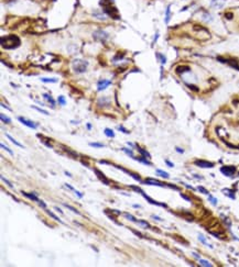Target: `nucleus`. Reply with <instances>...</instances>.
Here are the masks:
<instances>
[{
	"label": "nucleus",
	"mask_w": 239,
	"mask_h": 267,
	"mask_svg": "<svg viewBox=\"0 0 239 267\" xmlns=\"http://www.w3.org/2000/svg\"><path fill=\"white\" fill-rule=\"evenodd\" d=\"M20 39L16 35H8L1 37V46L7 50H12L20 45Z\"/></svg>",
	"instance_id": "1"
},
{
	"label": "nucleus",
	"mask_w": 239,
	"mask_h": 267,
	"mask_svg": "<svg viewBox=\"0 0 239 267\" xmlns=\"http://www.w3.org/2000/svg\"><path fill=\"white\" fill-rule=\"evenodd\" d=\"M100 6H103L104 11L109 16V17L114 18V19H120L119 14H118V10L115 7H111V0H101L100 1Z\"/></svg>",
	"instance_id": "2"
},
{
	"label": "nucleus",
	"mask_w": 239,
	"mask_h": 267,
	"mask_svg": "<svg viewBox=\"0 0 239 267\" xmlns=\"http://www.w3.org/2000/svg\"><path fill=\"white\" fill-rule=\"evenodd\" d=\"M88 63L86 61H83V59H75L73 62V69L75 72L76 74H82L84 72H86V68H87Z\"/></svg>",
	"instance_id": "3"
},
{
	"label": "nucleus",
	"mask_w": 239,
	"mask_h": 267,
	"mask_svg": "<svg viewBox=\"0 0 239 267\" xmlns=\"http://www.w3.org/2000/svg\"><path fill=\"white\" fill-rule=\"evenodd\" d=\"M144 184L150 185V186L170 187V188H173V189H175V190H179V188H177L176 186H174V185H171V184H163V183H161V181H159V180L152 179V178H147V179L144 180Z\"/></svg>",
	"instance_id": "4"
},
{
	"label": "nucleus",
	"mask_w": 239,
	"mask_h": 267,
	"mask_svg": "<svg viewBox=\"0 0 239 267\" xmlns=\"http://www.w3.org/2000/svg\"><path fill=\"white\" fill-rule=\"evenodd\" d=\"M93 37L95 40L105 42V41L109 37V34H108L107 32H105V31H103V30H97V31H95L93 33Z\"/></svg>",
	"instance_id": "5"
},
{
	"label": "nucleus",
	"mask_w": 239,
	"mask_h": 267,
	"mask_svg": "<svg viewBox=\"0 0 239 267\" xmlns=\"http://www.w3.org/2000/svg\"><path fill=\"white\" fill-rule=\"evenodd\" d=\"M194 164L198 167H202V168H212V167H214V163L203 161V159H197V161L194 162Z\"/></svg>",
	"instance_id": "6"
},
{
	"label": "nucleus",
	"mask_w": 239,
	"mask_h": 267,
	"mask_svg": "<svg viewBox=\"0 0 239 267\" xmlns=\"http://www.w3.org/2000/svg\"><path fill=\"white\" fill-rule=\"evenodd\" d=\"M221 172H222V173L225 175V176L231 177V176L235 174V172H236V168H235L234 166H223L222 168H221Z\"/></svg>",
	"instance_id": "7"
},
{
	"label": "nucleus",
	"mask_w": 239,
	"mask_h": 267,
	"mask_svg": "<svg viewBox=\"0 0 239 267\" xmlns=\"http://www.w3.org/2000/svg\"><path fill=\"white\" fill-rule=\"evenodd\" d=\"M18 120L21 122L22 124H24L25 127H28V128L36 129V124H35L34 122L30 121V120H28V119H25V118H23V116H19V118H18Z\"/></svg>",
	"instance_id": "8"
},
{
	"label": "nucleus",
	"mask_w": 239,
	"mask_h": 267,
	"mask_svg": "<svg viewBox=\"0 0 239 267\" xmlns=\"http://www.w3.org/2000/svg\"><path fill=\"white\" fill-rule=\"evenodd\" d=\"M111 85L110 80H106V79H103V80H99L98 84H97V90L98 91H101V90H105L106 88L108 86Z\"/></svg>",
	"instance_id": "9"
},
{
	"label": "nucleus",
	"mask_w": 239,
	"mask_h": 267,
	"mask_svg": "<svg viewBox=\"0 0 239 267\" xmlns=\"http://www.w3.org/2000/svg\"><path fill=\"white\" fill-rule=\"evenodd\" d=\"M94 172L96 173V175H97V177H98L99 179L101 180V181H103V183H104L105 185H107V186H108V185L110 184V181H109V180H108V179H107V178H106L105 174H104V173H101V172H100L99 169L95 168V169H94Z\"/></svg>",
	"instance_id": "10"
},
{
	"label": "nucleus",
	"mask_w": 239,
	"mask_h": 267,
	"mask_svg": "<svg viewBox=\"0 0 239 267\" xmlns=\"http://www.w3.org/2000/svg\"><path fill=\"white\" fill-rule=\"evenodd\" d=\"M142 196H143V198L146 199L147 201H149V202L151 203V204H154V206H160V207H164V208H166V204H165V203L158 202V201H155V200H153V199H151V198L149 197V196H147L144 192L142 193Z\"/></svg>",
	"instance_id": "11"
},
{
	"label": "nucleus",
	"mask_w": 239,
	"mask_h": 267,
	"mask_svg": "<svg viewBox=\"0 0 239 267\" xmlns=\"http://www.w3.org/2000/svg\"><path fill=\"white\" fill-rule=\"evenodd\" d=\"M176 73L177 74H182V75H184V74H186V73H188V72H191V68L188 67V66H179V67H176Z\"/></svg>",
	"instance_id": "12"
},
{
	"label": "nucleus",
	"mask_w": 239,
	"mask_h": 267,
	"mask_svg": "<svg viewBox=\"0 0 239 267\" xmlns=\"http://www.w3.org/2000/svg\"><path fill=\"white\" fill-rule=\"evenodd\" d=\"M23 196H25L27 198H29V199H31L32 201H39V198H38V193H35V192H33V193H28V192L25 191H22L21 192Z\"/></svg>",
	"instance_id": "13"
},
{
	"label": "nucleus",
	"mask_w": 239,
	"mask_h": 267,
	"mask_svg": "<svg viewBox=\"0 0 239 267\" xmlns=\"http://www.w3.org/2000/svg\"><path fill=\"white\" fill-rule=\"evenodd\" d=\"M224 2H225V0H212L210 5L213 7H216V8H222L224 6Z\"/></svg>",
	"instance_id": "14"
},
{
	"label": "nucleus",
	"mask_w": 239,
	"mask_h": 267,
	"mask_svg": "<svg viewBox=\"0 0 239 267\" xmlns=\"http://www.w3.org/2000/svg\"><path fill=\"white\" fill-rule=\"evenodd\" d=\"M43 98L45 99V100H47L49 104H51V107L54 108V106H55V100L51 97V95H49V93H43Z\"/></svg>",
	"instance_id": "15"
},
{
	"label": "nucleus",
	"mask_w": 239,
	"mask_h": 267,
	"mask_svg": "<svg viewBox=\"0 0 239 267\" xmlns=\"http://www.w3.org/2000/svg\"><path fill=\"white\" fill-rule=\"evenodd\" d=\"M134 159H136V161H138V162L142 163V164H144V165H148V166H151L152 164L148 159H147V157L144 156H141V157H134Z\"/></svg>",
	"instance_id": "16"
},
{
	"label": "nucleus",
	"mask_w": 239,
	"mask_h": 267,
	"mask_svg": "<svg viewBox=\"0 0 239 267\" xmlns=\"http://www.w3.org/2000/svg\"><path fill=\"white\" fill-rule=\"evenodd\" d=\"M137 148H138V152H140V154L142 155V156L147 157L148 159H150V158H151V155H150V153H149V152L144 151V150H143V148H141L139 145H137Z\"/></svg>",
	"instance_id": "17"
},
{
	"label": "nucleus",
	"mask_w": 239,
	"mask_h": 267,
	"mask_svg": "<svg viewBox=\"0 0 239 267\" xmlns=\"http://www.w3.org/2000/svg\"><path fill=\"white\" fill-rule=\"evenodd\" d=\"M109 102H110L109 99L106 98V97H103V98H100L98 100V106H100V107H103V106H108L109 105Z\"/></svg>",
	"instance_id": "18"
},
{
	"label": "nucleus",
	"mask_w": 239,
	"mask_h": 267,
	"mask_svg": "<svg viewBox=\"0 0 239 267\" xmlns=\"http://www.w3.org/2000/svg\"><path fill=\"white\" fill-rule=\"evenodd\" d=\"M104 133H105V135L106 136H108V138H115V132L109 128H106L105 131H104Z\"/></svg>",
	"instance_id": "19"
},
{
	"label": "nucleus",
	"mask_w": 239,
	"mask_h": 267,
	"mask_svg": "<svg viewBox=\"0 0 239 267\" xmlns=\"http://www.w3.org/2000/svg\"><path fill=\"white\" fill-rule=\"evenodd\" d=\"M45 211H47V215H50L51 218H53V219H54V220H55V221H58L60 223H63V221L61 220V219H60L58 217H56V215H54V213H53L52 211H50V210H45Z\"/></svg>",
	"instance_id": "20"
},
{
	"label": "nucleus",
	"mask_w": 239,
	"mask_h": 267,
	"mask_svg": "<svg viewBox=\"0 0 239 267\" xmlns=\"http://www.w3.org/2000/svg\"><path fill=\"white\" fill-rule=\"evenodd\" d=\"M6 136H7V138H8V139H9V140H10V141H11V142H12V143H13V144H14V145L19 146V147H23V148H24V146L22 145V144H20V143L18 142V141H16V140H14V139H13V138H12L11 135H9V134H6Z\"/></svg>",
	"instance_id": "21"
},
{
	"label": "nucleus",
	"mask_w": 239,
	"mask_h": 267,
	"mask_svg": "<svg viewBox=\"0 0 239 267\" xmlns=\"http://www.w3.org/2000/svg\"><path fill=\"white\" fill-rule=\"evenodd\" d=\"M171 6H168L166 8V11H165V23H169L170 18H171Z\"/></svg>",
	"instance_id": "22"
},
{
	"label": "nucleus",
	"mask_w": 239,
	"mask_h": 267,
	"mask_svg": "<svg viewBox=\"0 0 239 267\" xmlns=\"http://www.w3.org/2000/svg\"><path fill=\"white\" fill-rule=\"evenodd\" d=\"M63 147H64V151L66 152V153H68V154H70V155H71L72 157H74V158H76V157L78 156V154H77L76 152H73L72 150H71V148H68V147H65V146H63Z\"/></svg>",
	"instance_id": "23"
},
{
	"label": "nucleus",
	"mask_w": 239,
	"mask_h": 267,
	"mask_svg": "<svg viewBox=\"0 0 239 267\" xmlns=\"http://www.w3.org/2000/svg\"><path fill=\"white\" fill-rule=\"evenodd\" d=\"M157 57L160 59V62H161V64L162 65L166 63V57L164 56L163 54H161V53H157Z\"/></svg>",
	"instance_id": "24"
},
{
	"label": "nucleus",
	"mask_w": 239,
	"mask_h": 267,
	"mask_svg": "<svg viewBox=\"0 0 239 267\" xmlns=\"http://www.w3.org/2000/svg\"><path fill=\"white\" fill-rule=\"evenodd\" d=\"M63 206H64V207H66L67 209H70L71 211H72V212H74V213H76V215H81L78 210H77V209H75L74 207H72V206H70V204H67V203H63Z\"/></svg>",
	"instance_id": "25"
},
{
	"label": "nucleus",
	"mask_w": 239,
	"mask_h": 267,
	"mask_svg": "<svg viewBox=\"0 0 239 267\" xmlns=\"http://www.w3.org/2000/svg\"><path fill=\"white\" fill-rule=\"evenodd\" d=\"M198 261H199V264H201L202 266H204V267H212V266H213V264H210V262L205 261V260H202V258H199Z\"/></svg>",
	"instance_id": "26"
},
{
	"label": "nucleus",
	"mask_w": 239,
	"mask_h": 267,
	"mask_svg": "<svg viewBox=\"0 0 239 267\" xmlns=\"http://www.w3.org/2000/svg\"><path fill=\"white\" fill-rule=\"evenodd\" d=\"M223 192H225V195L228 196V197H230L231 199H235V195H233L234 193L233 190H230V189H223Z\"/></svg>",
	"instance_id": "27"
},
{
	"label": "nucleus",
	"mask_w": 239,
	"mask_h": 267,
	"mask_svg": "<svg viewBox=\"0 0 239 267\" xmlns=\"http://www.w3.org/2000/svg\"><path fill=\"white\" fill-rule=\"evenodd\" d=\"M155 172H157V174L160 175L161 177H163V178H169V174H168L166 172H163V170H161V169H157Z\"/></svg>",
	"instance_id": "28"
},
{
	"label": "nucleus",
	"mask_w": 239,
	"mask_h": 267,
	"mask_svg": "<svg viewBox=\"0 0 239 267\" xmlns=\"http://www.w3.org/2000/svg\"><path fill=\"white\" fill-rule=\"evenodd\" d=\"M123 215H125V217H126L128 220L132 221V222H136V223H137V221H138L137 219H136V218H134V215H130V213H128V212H125V213H123Z\"/></svg>",
	"instance_id": "29"
},
{
	"label": "nucleus",
	"mask_w": 239,
	"mask_h": 267,
	"mask_svg": "<svg viewBox=\"0 0 239 267\" xmlns=\"http://www.w3.org/2000/svg\"><path fill=\"white\" fill-rule=\"evenodd\" d=\"M198 240H199V241H201V242H202L203 244H205V245H207V246H210V249H213V246H212L210 244H208L207 242H206V240H205V238L203 236V235H202V234H198Z\"/></svg>",
	"instance_id": "30"
},
{
	"label": "nucleus",
	"mask_w": 239,
	"mask_h": 267,
	"mask_svg": "<svg viewBox=\"0 0 239 267\" xmlns=\"http://www.w3.org/2000/svg\"><path fill=\"white\" fill-rule=\"evenodd\" d=\"M0 118H1V121L5 122V123H11V119H10V118H8V116H6L3 113H1V114H0Z\"/></svg>",
	"instance_id": "31"
},
{
	"label": "nucleus",
	"mask_w": 239,
	"mask_h": 267,
	"mask_svg": "<svg viewBox=\"0 0 239 267\" xmlns=\"http://www.w3.org/2000/svg\"><path fill=\"white\" fill-rule=\"evenodd\" d=\"M121 151L125 152L127 155H129L130 157H132V158H134V152L131 151V150H129V148H125V147H123L121 148Z\"/></svg>",
	"instance_id": "32"
},
{
	"label": "nucleus",
	"mask_w": 239,
	"mask_h": 267,
	"mask_svg": "<svg viewBox=\"0 0 239 267\" xmlns=\"http://www.w3.org/2000/svg\"><path fill=\"white\" fill-rule=\"evenodd\" d=\"M58 104H60L61 106H65V105H66V100H65L64 96H58Z\"/></svg>",
	"instance_id": "33"
},
{
	"label": "nucleus",
	"mask_w": 239,
	"mask_h": 267,
	"mask_svg": "<svg viewBox=\"0 0 239 267\" xmlns=\"http://www.w3.org/2000/svg\"><path fill=\"white\" fill-rule=\"evenodd\" d=\"M41 81L43 82H58V79L56 78H41Z\"/></svg>",
	"instance_id": "34"
},
{
	"label": "nucleus",
	"mask_w": 239,
	"mask_h": 267,
	"mask_svg": "<svg viewBox=\"0 0 239 267\" xmlns=\"http://www.w3.org/2000/svg\"><path fill=\"white\" fill-rule=\"evenodd\" d=\"M32 109H35L36 111L41 112V113H43V114H45V116H49V112H47V110H43V109H41V108H38V107H35V106H32Z\"/></svg>",
	"instance_id": "35"
},
{
	"label": "nucleus",
	"mask_w": 239,
	"mask_h": 267,
	"mask_svg": "<svg viewBox=\"0 0 239 267\" xmlns=\"http://www.w3.org/2000/svg\"><path fill=\"white\" fill-rule=\"evenodd\" d=\"M137 223H138V224H140V225H142V227H150V224H149L148 222H146V221H143V220H138L137 221Z\"/></svg>",
	"instance_id": "36"
},
{
	"label": "nucleus",
	"mask_w": 239,
	"mask_h": 267,
	"mask_svg": "<svg viewBox=\"0 0 239 267\" xmlns=\"http://www.w3.org/2000/svg\"><path fill=\"white\" fill-rule=\"evenodd\" d=\"M94 16H96V17L98 18V19H100V20H105V19H106L105 16H104V14H101V13H99L98 11L94 12Z\"/></svg>",
	"instance_id": "37"
},
{
	"label": "nucleus",
	"mask_w": 239,
	"mask_h": 267,
	"mask_svg": "<svg viewBox=\"0 0 239 267\" xmlns=\"http://www.w3.org/2000/svg\"><path fill=\"white\" fill-rule=\"evenodd\" d=\"M117 129H118L119 131H121V132H123V133H125V134H129V133H130V132H129L127 129L123 128V125H118V128H117Z\"/></svg>",
	"instance_id": "38"
},
{
	"label": "nucleus",
	"mask_w": 239,
	"mask_h": 267,
	"mask_svg": "<svg viewBox=\"0 0 239 267\" xmlns=\"http://www.w3.org/2000/svg\"><path fill=\"white\" fill-rule=\"evenodd\" d=\"M89 145L93 146V147H98V148H100V147H105V145L104 144H101V143H89Z\"/></svg>",
	"instance_id": "39"
},
{
	"label": "nucleus",
	"mask_w": 239,
	"mask_h": 267,
	"mask_svg": "<svg viewBox=\"0 0 239 267\" xmlns=\"http://www.w3.org/2000/svg\"><path fill=\"white\" fill-rule=\"evenodd\" d=\"M0 177H1V179H2V181H5L7 185L10 187V188H13V186H12V184H11V183H10V181H9L8 179H6V178H5V176H2V175H1Z\"/></svg>",
	"instance_id": "40"
},
{
	"label": "nucleus",
	"mask_w": 239,
	"mask_h": 267,
	"mask_svg": "<svg viewBox=\"0 0 239 267\" xmlns=\"http://www.w3.org/2000/svg\"><path fill=\"white\" fill-rule=\"evenodd\" d=\"M1 147H2L3 150H6V151L8 152L9 154H10V155H13V152H12L11 150H10V148L8 147V146H6V145H5V144H1Z\"/></svg>",
	"instance_id": "41"
},
{
	"label": "nucleus",
	"mask_w": 239,
	"mask_h": 267,
	"mask_svg": "<svg viewBox=\"0 0 239 267\" xmlns=\"http://www.w3.org/2000/svg\"><path fill=\"white\" fill-rule=\"evenodd\" d=\"M197 189H198V190H199L201 192H203V193H205V195H210V192L207 191V190L205 189L204 187H201V186H199V187L197 188Z\"/></svg>",
	"instance_id": "42"
},
{
	"label": "nucleus",
	"mask_w": 239,
	"mask_h": 267,
	"mask_svg": "<svg viewBox=\"0 0 239 267\" xmlns=\"http://www.w3.org/2000/svg\"><path fill=\"white\" fill-rule=\"evenodd\" d=\"M131 188H132V189H134V191H137V192H140L141 195H142V193H143V192H144V191H143V190H142V189H140V188H139V187H136V186H131Z\"/></svg>",
	"instance_id": "43"
},
{
	"label": "nucleus",
	"mask_w": 239,
	"mask_h": 267,
	"mask_svg": "<svg viewBox=\"0 0 239 267\" xmlns=\"http://www.w3.org/2000/svg\"><path fill=\"white\" fill-rule=\"evenodd\" d=\"M208 199H210V201H212V203H213V204H216V203H217V199H216V198H214L213 196H210V195H208Z\"/></svg>",
	"instance_id": "44"
},
{
	"label": "nucleus",
	"mask_w": 239,
	"mask_h": 267,
	"mask_svg": "<svg viewBox=\"0 0 239 267\" xmlns=\"http://www.w3.org/2000/svg\"><path fill=\"white\" fill-rule=\"evenodd\" d=\"M38 203H39V206H40V207H42L43 209H45V208H47V204L43 202V201H41V200H39V201H38Z\"/></svg>",
	"instance_id": "45"
},
{
	"label": "nucleus",
	"mask_w": 239,
	"mask_h": 267,
	"mask_svg": "<svg viewBox=\"0 0 239 267\" xmlns=\"http://www.w3.org/2000/svg\"><path fill=\"white\" fill-rule=\"evenodd\" d=\"M74 192H75V195H77V197H78V198H83V193H82V192H79L78 190H76V189H74Z\"/></svg>",
	"instance_id": "46"
},
{
	"label": "nucleus",
	"mask_w": 239,
	"mask_h": 267,
	"mask_svg": "<svg viewBox=\"0 0 239 267\" xmlns=\"http://www.w3.org/2000/svg\"><path fill=\"white\" fill-rule=\"evenodd\" d=\"M165 163H166V165H168V166H170V167H174V165H173L172 163L170 162V161H168V159L165 161Z\"/></svg>",
	"instance_id": "47"
},
{
	"label": "nucleus",
	"mask_w": 239,
	"mask_h": 267,
	"mask_svg": "<svg viewBox=\"0 0 239 267\" xmlns=\"http://www.w3.org/2000/svg\"><path fill=\"white\" fill-rule=\"evenodd\" d=\"M181 197L183 198V199H185V200H187V201H191V199H190L188 197H186L185 195H183V193H181Z\"/></svg>",
	"instance_id": "48"
},
{
	"label": "nucleus",
	"mask_w": 239,
	"mask_h": 267,
	"mask_svg": "<svg viewBox=\"0 0 239 267\" xmlns=\"http://www.w3.org/2000/svg\"><path fill=\"white\" fill-rule=\"evenodd\" d=\"M134 233L136 234V235H138L139 238H143V235H142V234H141L140 232H137V231H134Z\"/></svg>",
	"instance_id": "49"
},
{
	"label": "nucleus",
	"mask_w": 239,
	"mask_h": 267,
	"mask_svg": "<svg viewBox=\"0 0 239 267\" xmlns=\"http://www.w3.org/2000/svg\"><path fill=\"white\" fill-rule=\"evenodd\" d=\"M65 187H67L68 189H71V190H73V191H74V188H73V187L71 186L70 184H65Z\"/></svg>",
	"instance_id": "50"
},
{
	"label": "nucleus",
	"mask_w": 239,
	"mask_h": 267,
	"mask_svg": "<svg viewBox=\"0 0 239 267\" xmlns=\"http://www.w3.org/2000/svg\"><path fill=\"white\" fill-rule=\"evenodd\" d=\"M176 152H177V153H184V150H183V148H180V147H176Z\"/></svg>",
	"instance_id": "51"
},
{
	"label": "nucleus",
	"mask_w": 239,
	"mask_h": 267,
	"mask_svg": "<svg viewBox=\"0 0 239 267\" xmlns=\"http://www.w3.org/2000/svg\"><path fill=\"white\" fill-rule=\"evenodd\" d=\"M193 255H194V257H195V258H197V260H199V258H201L197 253H193Z\"/></svg>",
	"instance_id": "52"
},
{
	"label": "nucleus",
	"mask_w": 239,
	"mask_h": 267,
	"mask_svg": "<svg viewBox=\"0 0 239 267\" xmlns=\"http://www.w3.org/2000/svg\"><path fill=\"white\" fill-rule=\"evenodd\" d=\"M54 209L56 210V211H58V212H60V213H63V211H62V210L60 209V208H58V207H55V208H54Z\"/></svg>",
	"instance_id": "53"
},
{
	"label": "nucleus",
	"mask_w": 239,
	"mask_h": 267,
	"mask_svg": "<svg viewBox=\"0 0 239 267\" xmlns=\"http://www.w3.org/2000/svg\"><path fill=\"white\" fill-rule=\"evenodd\" d=\"M64 173H65V175H66L67 177H72V175H71V173H68V172H66V170H65Z\"/></svg>",
	"instance_id": "54"
},
{
	"label": "nucleus",
	"mask_w": 239,
	"mask_h": 267,
	"mask_svg": "<svg viewBox=\"0 0 239 267\" xmlns=\"http://www.w3.org/2000/svg\"><path fill=\"white\" fill-rule=\"evenodd\" d=\"M152 218H153V219H155V220H158V221H161V219H160L159 217H155V215H152Z\"/></svg>",
	"instance_id": "55"
},
{
	"label": "nucleus",
	"mask_w": 239,
	"mask_h": 267,
	"mask_svg": "<svg viewBox=\"0 0 239 267\" xmlns=\"http://www.w3.org/2000/svg\"><path fill=\"white\" fill-rule=\"evenodd\" d=\"M134 208H141V206H139V204H134Z\"/></svg>",
	"instance_id": "56"
},
{
	"label": "nucleus",
	"mask_w": 239,
	"mask_h": 267,
	"mask_svg": "<svg viewBox=\"0 0 239 267\" xmlns=\"http://www.w3.org/2000/svg\"><path fill=\"white\" fill-rule=\"evenodd\" d=\"M87 129H88V130H90V129H92V124H89V123H88V124H87Z\"/></svg>",
	"instance_id": "57"
},
{
	"label": "nucleus",
	"mask_w": 239,
	"mask_h": 267,
	"mask_svg": "<svg viewBox=\"0 0 239 267\" xmlns=\"http://www.w3.org/2000/svg\"><path fill=\"white\" fill-rule=\"evenodd\" d=\"M158 37H159V34H157V35H155V37H154V42H155V41L158 40Z\"/></svg>",
	"instance_id": "58"
},
{
	"label": "nucleus",
	"mask_w": 239,
	"mask_h": 267,
	"mask_svg": "<svg viewBox=\"0 0 239 267\" xmlns=\"http://www.w3.org/2000/svg\"><path fill=\"white\" fill-rule=\"evenodd\" d=\"M127 144H128L129 146H134V144H132V143H130V142H128V143H127Z\"/></svg>",
	"instance_id": "59"
}]
</instances>
